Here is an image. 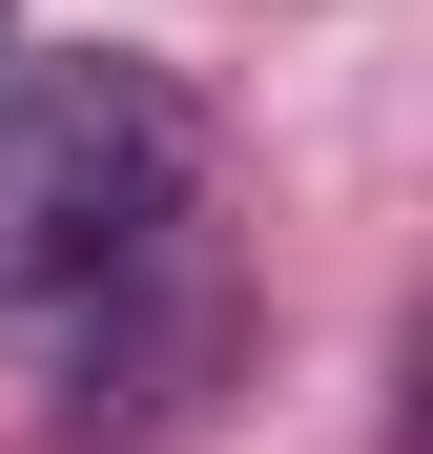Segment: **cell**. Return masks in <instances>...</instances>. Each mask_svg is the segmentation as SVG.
Masks as SVG:
<instances>
[{
	"instance_id": "6da1fadb",
	"label": "cell",
	"mask_w": 433,
	"mask_h": 454,
	"mask_svg": "<svg viewBox=\"0 0 433 454\" xmlns=\"http://www.w3.org/2000/svg\"><path fill=\"white\" fill-rule=\"evenodd\" d=\"M186 104L144 62H21L0 42V310H83L186 227Z\"/></svg>"
}]
</instances>
